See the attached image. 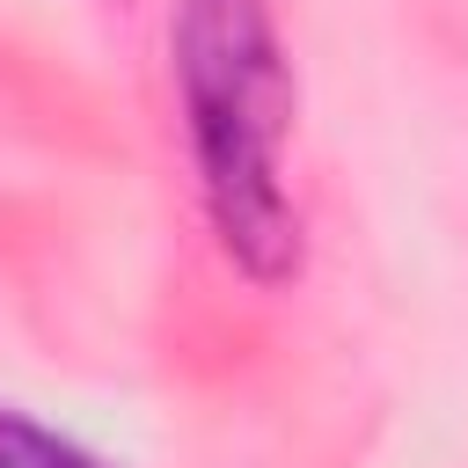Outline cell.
I'll use <instances>...</instances> for the list:
<instances>
[{
	"instance_id": "obj_1",
	"label": "cell",
	"mask_w": 468,
	"mask_h": 468,
	"mask_svg": "<svg viewBox=\"0 0 468 468\" xmlns=\"http://www.w3.org/2000/svg\"><path fill=\"white\" fill-rule=\"evenodd\" d=\"M176 88L197 146V183L219 249L278 285L300 271V212L285 197V117L292 80L263 0H183L176 15Z\"/></svg>"
},
{
	"instance_id": "obj_2",
	"label": "cell",
	"mask_w": 468,
	"mask_h": 468,
	"mask_svg": "<svg viewBox=\"0 0 468 468\" xmlns=\"http://www.w3.org/2000/svg\"><path fill=\"white\" fill-rule=\"evenodd\" d=\"M0 468H110V461H95L88 446H73V439L15 417V410H0Z\"/></svg>"
}]
</instances>
